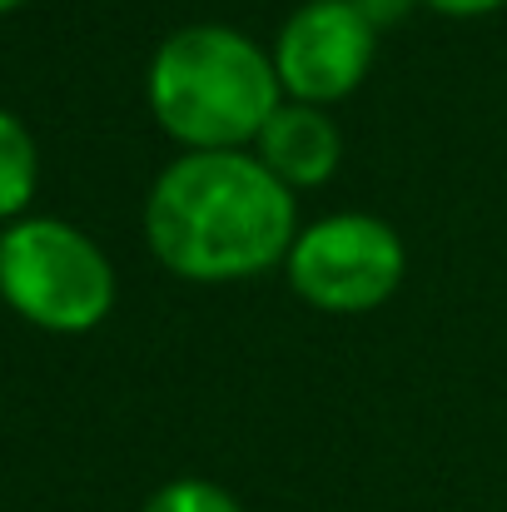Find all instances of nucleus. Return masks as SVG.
<instances>
[{"label":"nucleus","instance_id":"2","mask_svg":"<svg viewBox=\"0 0 507 512\" xmlns=\"http://www.w3.org/2000/svg\"><path fill=\"white\" fill-rule=\"evenodd\" d=\"M279 105L274 55L234 25H184L150 60V110L189 155L254 145Z\"/></svg>","mask_w":507,"mask_h":512},{"label":"nucleus","instance_id":"1","mask_svg":"<svg viewBox=\"0 0 507 512\" xmlns=\"http://www.w3.org/2000/svg\"><path fill=\"white\" fill-rule=\"evenodd\" d=\"M145 239L169 274L194 284L254 279L289 259L294 189L244 150L179 155L150 189Z\"/></svg>","mask_w":507,"mask_h":512},{"label":"nucleus","instance_id":"5","mask_svg":"<svg viewBox=\"0 0 507 512\" xmlns=\"http://www.w3.org/2000/svg\"><path fill=\"white\" fill-rule=\"evenodd\" d=\"M378 50V30L353 10V0H304L274 45V70L289 100L299 105H334L348 100Z\"/></svg>","mask_w":507,"mask_h":512},{"label":"nucleus","instance_id":"11","mask_svg":"<svg viewBox=\"0 0 507 512\" xmlns=\"http://www.w3.org/2000/svg\"><path fill=\"white\" fill-rule=\"evenodd\" d=\"M15 5H25V0H0V15H5V10H15Z\"/></svg>","mask_w":507,"mask_h":512},{"label":"nucleus","instance_id":"7","mask_svg":"<svg viewBox=\"0 0 507 512\" xmlns=\"http://www.w3.org/2000/svg\"><path fill=\"white\" fill-rule=\"evenodd\" d=\"M35 174H40V155L30 130L10 110H0V219H15L30 204Z\"/></svg>","mask_w":507,"mask_h":512},{"label":"nucleus","instance_id":"8","mask_svg":"<svg viewBox=\"0 0 507 512\" xmlns=\"http://www.w3.org/2000/svg\"><path fill=\"white\" fill-rule=\"evenodd\" d=\"M145 512H244V508L234 503V493H224L209 478H174L145 503Z\"/></svg>","mask_w":507,"mask_h":512},{"label":"nucleus","instance_id":"4","mask_svg":"<svg viewBox=\"0 0 507 512\" xmlns=\"http://www.w3.org/2000/svg\"><path fill=\"white\" fill-rule=\"evenodd\" d=\"M284 269L304 304L324 314H368L403 284V239L378 214H329L299 229Z\"/></svg>","mask_w":507,"mask_h":512},{"label":"nucleus","instance_id":"3","mask_svg":"<svg viewBox=\"0 0 507 512\" xmlns=\"http://www.w3.org/2000/svg\"><path fill=\"white\" fill-rule=\"evenodd\" d=\"M0 299L35 329L85 334L115 304V269L75 224L15 219L0 234Z\"/></svg>","mask_w":507,"mask_h":512},{"label":"nucleus","instance_id":"9","mask_svg":"<svg viewBox=\"0 0 507 512\" xmlns=\"http://www.w3.org/2000/svg\"><path fill=\"white\" fill-rule=\"evenodd\" d=\"M423 0H353V10L373 25V30H388V25H403Z\"/></svg>","mask_w":507,"mask_h":512},{"label":"nucleus","instance_id":"10","mask_svg":"<svg viewBox=\"0 0 507 512\" xmlns=\"http://www.w3.org/2000/svg\"><path fill=\"white\" fill-rule=\"evenodd\" d=\"M433 5L438 15H453V20H473V15H488V10H503L507 0H423Z\"/></svg>","mask_w":507,"mask_h":512},{"label":"nucleus","instance_id":"6","mask_svg":"<svg viewBox=\"0 0 507 512\" xmlns=\"http://www.w3.org/2000/svg\"><path fill=\"white\" fill-rule=\"evenodd\" d=\"M259 150V165L274 174L279 184L289 189H314V184H329L343 160V135L329 120V110L319 105H299V100H284L269 125L259 130L254 140Z\"/></svg>","mask_w":507,"mask_h":512}]
</instances>
